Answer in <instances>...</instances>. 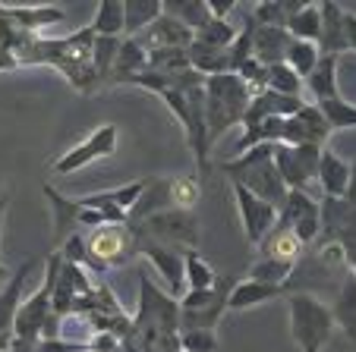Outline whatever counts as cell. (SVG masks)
<instances>
[{"label": "cell", "mask_w": 356, "mask_h": 352, "mask_svg": "<svg viewBox=\"0 0 356 352\" xmlns=\"http://www.w3.org/2000/svg\"><path fill=\"white\" fill-rule=\"evenodd\" d=\"M221 170L227 173L234 186H243L246 192H252L256 199L268 201L281 211L284 199H287V186L281 183L275 170V160H271V145H256L249 151L236 154L234 160H224Z\"/></svg>", "instance_id": "cell-1"}, {"label": "cell", "mask_w": 356, "mask_h": 352, "mask_svg": "<svg viewBox=\"0 0 356 352\" xmlns=\"http://www.w3.org/2000/svg\"><path fill=\"white\" fill-rule=\"evenodd\" d=\"M202 92H205V129H209V145H211L221 133L243 123V113H246L252 92L234 73L209 76Z\"/></svg>", "instance_id": "cell-2"}, {"label": "cell", "mask_w": 356, "mask_h": 352, "mask_svg": "<svg viewBox=\"0 0 356 352\" xmlns=\"http://www.w3.org/2000/svg\"><path fill=\"white\" fill-rule=\"evenodd\" d=\"M290 308V337L300 346V352H322L334 333L331 305L316 299L312 292H293L287 296Z\"/></svg>", "instance_id": "cell-3"}, {"label": "cell", "mask_w": 356, "mask_h": 352, "mask_svg": "<svg viewBox=\"0 0 356 352\" xmlns=\"http://www.w3.org/2000/svg\"><path fill=\"white\" fill-rule=\"evenodd\" d=\"M86 240V255L92 271H108V267H120L127 261H133L139 255L136 249V233L127 224H104L95 226Z\"/></svg>", "instance_id": "cell-4"}, {"label": "cell", "mask_w": 356, "mask_h": 352, "mask_svg": "<svg viewBox=\"0 0 356 352\" xmlns=\"http://www.w3.org/2000/svg\"><path fill=\"white\" fill-rule=\"evenodd\" d=\"M234 277H218L211 290H189L180 305V330H215L218 321L227 312V296Z\"/></svg>", "instance_id": "cell-5"}, {"label": "cell", "mask_w": 356, "mask_h": 352, "mask_svg": "<svg viewBox=\"0 0 356 352\" xmlns=\"http://www.w3.org/2000/svg\"><path fill=\"white\" fill-rule=\"evenodd\" d=\"M129 230L139 236V240H152L161 242V246H186L195 249L199 246V220H195L193 211H177V208H168V211H158L152 217H145L142 224L129 226Z\"/></svg>", "instance_id": "cell-6"}, {"label": "cell", "mask_w": 356, "mask_h": 352, "mask_svg": "<svg viewBox=\"0 0 356 352\" xmlns=\"http://www.w3.org/2000/svg\"><path fill=\"white\" fill-rule=\"evenodd\" d=\"M60 255H51L47 258V274L41 280V286L22 299V305L16 308V318H13V337L16 340H41V330H44L47 318H51V292H54L57 283V274H60Z\"/></svg>", "instance_id": "cell-7"}, {"label": "cell", "mask_w": 356, "mask_h": 352, "mask_svg": "<svg viewBox=\"0 0 356 352\" xmlns=\"http://www.w3.org/2000/svg\"><path fill=\"white\" fill-rule=\"evenodd\" d=\"M114 151H117V126L108 123V126H98L92 135H86V139H82L79 145L70 148L67 154H60L51 170H54L57 176H70V173L95 164L98 158H111Z\"/></svg>", "instance_id": "cell-8"}, {"label": "cell", "mask_w": 356, "mask_h": 352, "mask_svg": "<svg viewBox=\"0 0 356 352\" xmlns=\"http://www.w3.org/2000/svg\"><path fill=\"white\" fill-rule=\"evenodd\" d=\"M277 220L296 233V240L302 246H312L318 240V233H322V208L309 192H300V189L287 192L281 211H277Z\"/></svg>", "instance_id": "cell-9"}, {"label": "cell", "mask_w": 356, "mask_h": 352, "mask_svg": "<svg viewBox=\"0 0 356 352\" xmlns=\"http://www.w3.org/2000/svg\"><path fill=\"white\" fill-rule=\"evenodd\" d=\"M234 195H236V211H240L246 242L249 246H259V242L265 240V233L275 226L277 208L268 205V201H262V199H256V195L246 192L243 186H234Z\"/></svg>", "instance_id": "cell-10"}, {"label": "cell", "mask_w": 356, "mask_h": 352, "mask_svg": "<svg viewBox=\"0 0 356 352\" xmlns=\"http://www.w3.org/2000/svg\"><path fill=\"white\" fill-rule=\"evenodd\" d=\"M133 41L145 53H152V51H164V47H189L193 32H189L186 26H180L177 19H170L168 13H161L155 22H152V26L145 28V32L136 35Z\"/></svg>", "instance_id": "cell-11"}, {"label": "cell", "mask_w": 356, "mask_h": 352, "mask_svg": "<svg viewBox=\"0 0 356 352\" xmlns=\"http://www.w3.org/2000/svg\"><path fill=\"white\" fill-rule=\"evenodd\" d=\"M136 249H139V255H145V258L158 267V274L168 280L170 290L174 292L180 290L183 286V252H177V249H170V246H161V242L139 240V236H136Z\"/></svg>", "instance_id": "cell-12"}, {"label": "cell", "mask_w": 356, "mask_h": 352, "mask_svg": "<svg viewBox=\"0 0 356 352\" xmlns=\"http://www.w3.org/2000/svg\"><path fill=\"white\" fill-rule=\"evenodd\" d=\"M259 252H262V258H277V261H290V265H300V258H302V252H306V246L296 240V233L290 230L287 224L275 220V226H271V230L265 233V240L259 242Z\"/></svg>", "instance_id": "cell-13"}, {"label": "cell", "mask_w": 356, "mask_h": 352, "mask_svg": "<svg viewBox=\"0 0 356 352\" xmlns=\"http://www.w3.org/2000/svg\"><path fill=\"white\" fill-rule=\"evenodd\" d=\"M287 44H290V35L284 28H275V26L252 28V60L262 63L265 69L275 67V63H284Z\"/></svg>", "instance_id": "cell-14"}, {"label": "cell", "mask_w": 356, "mask_h": 352, "mask_svg": "<svg viewBox=\"0 0 356 352\" xmlns=\"http://www.w3.org/2000/svg\"><path fill=\"white\" fill-rule=\"evenodd\" d=\"M322 13V28H318V53L322 57H341V51H347L343 44V10L337 3H318Z\"/></svg>", "instance_id": "cell-15"}, {"label": "cell", "mask_w": 356, "mask_h": 352, "mask_svg": "<svg viewBox=\"0 0 356 352\" xmlns=\"http://www.w3.org/2000/svg\"><path fill=\"white\" fill-rule=\"evenodd\" d=\"M287 286H268V283H259V280H236L230 286V296H227V308L230 312H246V308H256L262 302L275 299V296H284Z\"/></svg>", "instance_id": "cell-16"}, {"label": "cell", "mask_w": 356, "mask_h": 352, "mask_svg": "<svg viewBox=\"0 0 356 352\" xmlns=\"http://www.w3.org/2000/svg\"><path fill=\"white\" fill-rule=\"evenodd\" d=\"M3 7V3H0ZM3 16L13 22L16 28L29 35H41L47 26L63 22V10L60 7H3Z\"/></svg>", "instance_id": "cell-17"}, {"label": "cell", "mask_w": 356, "mask_h": 352, "mask_svg": "<svg viewBox=\"0 0 356 352\" xmlns=\"http://www.w3.org/2000/svg\"><path fill=\"white\" fill-rule=\"evenodd\" d=\"M318 183H322L325 195L328 199H343L347 192V183H350V164L341 160L334 151H325L322 148V158H318Z\"/></svg>", "instance_id": "cell-18"}, {"label": "cell", "mask_w": 356, "mask_h": 352, "mask_svg": "<svg viewBox=\"0 0 356 352\" xmlns=\"http://www.w3.org/2000/svg\"><path fill=\"white\" fill-rule=\"evenodd\" d=\"M331 318L356 343V277L353 274H343L341 286H337V299L331 305Z\"/></svg>", "instance_id": "cell-19"}, {"label": "cell", "mask_w": 356, "mask_h": 352, "mask_svg": "<svg viewBox=\"0 0 356 352\" xmlns=\"http://www.w3.org/2000/svg\"><path fill=\"white\" fill-rule=\"evenodd\" d=\"M29 274H32V261H26L7 280V286L0 290V333H13V318H16V308L22 305V286H26Z\"/></svg>", "instance_id": "cell-20"}, {"label": "cell", "mask_w": 356, "mask_h": 352, "mask_svg": "<svg viewBox=\"0 0 356 352\" xmlns=\"http://www.w3.org/2000/svg\"><path fill=\"white\" fill-rule=\"evenodd\" d=\"M161 0H127L123 3V38H136L161 16Z\"/></svg>", "instance_id": "cell-21"}, {"label": "cell", "mask_w": 356, "mask_h": 352, "mask_svg": "<svg viewBox=\"0 0 356 352\" xmlns=\"http://www.w3.org/2000/svg\"><path fill=\"white\" fill-rule=\"evenodd\" d=\"M186 57H189V69H195L205 79L227 73V51H221V47H209L193 38L186 47Z\"/></svg>", "instance_id": "cell-22"}, {"label": "cell", "mask_w": 356, "mask_h": 352, "mask_svg": "<svg viewBox=\"0 0 356 352\" xmlns=\"http://www.w3.org/2000/svg\"><path fill=\"white\" fill-rule=\"evenodd\" d=\"M145 67H148V53L142 51L133 38H123L120 51H117L114 69H111V82H129L133 76H139Z\"/></svg>", "instance_id": "cell-23"}, {"label": "cell", "mask_w": 356, "mask_h": 352, "mask_svg": "<svg viewBox=\"0 0 356 352\" xmlns=\"http://www.w3.org/2000/svg\"><path fill=\"white\" fill-rule=\"evenodd\" d=\"M271 160H275V170H277V176H281V183L287 186V192H293V189L306 192L309 176L302 173V167H300V160H296L293 148H290V145H271Z\"/></svg>", "instance_id": "cell-24"}, {"label": "cell", "mask_w": 356, "mask_h": 352, "mask_svg": "<svg viewBox=\"0 0 356 352\" xmlns=\"http://www.w3.org/2000/svg\"><path fill=\"white\" fill-rule=\"evenodd\" d=\"M161 10L170 16V19L180 22V26H186L193 35L211 19L205 0H161Z\"/></svg>", "instance_id": "cell-25"}, {"label": "cell", "mask_w": 356, "mask_h": 352, "mask_svg": "<svg viewBox=\"0 0 356 352\" xmlns=\"http://www.w3.org/2000/svg\"><path fill=\"white\" fill-rule=\"evenodd\" d=\"M334 73H337V57H318L316 69L306 76V85H309V92L316 94V104H318V101L341 98V94H337Z\"/></svg>", "instance_id": "cell-26"}, {"label": "cell", "mask_w": 356, "mask_h": 352, "mask_svg": "<svg viewBox=\"0 0 356 352\" xmlns=\"http://www.w3.org/2000/svg\"><path fill=\"white\" fill-rule=\"evenodd\" d=\"M44 199L51 201V214H54V236L57 240H67L70 230L76 226V214H79V205L73 199H63L54 186H44Z\"/></svg>", "instance_id": "cell-27"}, {"label": "cell", "mask_w": 356, "mask_h": 352, "mask_svg": "<svg viewBox=\"0 0 356 352\" xmlns=\"http://www.w3.org/2000/svg\"><path fill=\"white\" fill-rule=\"evenodd\" d=\"M318 28H322V13H318V3H306L300 13L287 19L284 32H287L293 41H309V44H316V41H318Z\"/></svg>", "instance_id": "cell-28"}, {"label": "cell", "mask_w": 356, "mask_h": 352, "mask_svg": "<svg viewBox=\"0 0 356 352\" xmlns=\"http://www.w3.org/2000/svg\"><path fill=\"white\" fill-rule=\"evenodd\" d=\"M88 28L95 32V38H123V3L120 0L98 3V13H95Z\"/></svg>", "instance_id": "cell-29"}, {"label": "cell", "mask_w": 356, "mask_h": 352, "mask_svg": "<svg viewBox=\"0 0 356 352\" xmlns=\"http://www.w3.org/2000/svg\"><path fill=\"white\" fill-rule=\"evenodd\" d=\"M183 283L189 290H211L218 283V274L211 271V265L202 258L195 249H186L183 252Z\"/></svg>", "instance_id": "cell-30"}, {"label": "cell", "mask_w": 356, "mask_h": 352, "mask_svg": "<svg viewBox=\"0 0 356 352\" xmlns=\"http://www.w3.org/2000/svg\"><path fill=\"white\" fill-rule=\"evenodd\" d=\"M120 41L123 38H95V44H92V69H95V79H98V88L104 85V82H111V69H114Z\"/></svg>", "instance_id": "cell-31"}, {"label": "cell", "mask_w": 356, "mask_h": 352, "mask_svg": "<svg viewBox=\"0 0 356 352\" xmlns=\"http://www.w3.org/2000/svg\"><path fill=\"white\" fill-rule=\"evenodd\" d=\"M168 199H170V208H177V211H193L202 199V183L195 176L168 180Z\"/></svg>", "instance_id": "cell-32"}, {"label": "cell", "mask_w": 356, "mask_h": 352, "mask_svg": "<svg viewBox=\"0 0 356 352\" xmlns=\"http://www.w3.org/2000/svg\"><path fill=\"white\" fill-rule=\"evenodd\" d=\"M318 47L316 44H309V41H293L290 38V44H287V53H284V63H287L290 69H293L300 79H306V76L316 69V63H318Z\"/></svg>", "instance_id": "cell-33"}, {"label": "cell", "mask_w": 356, "mask_h": 352, "mask_svg": "<svg viewBox=\"0 0 356 352\" xmlns=\"http://www.w3.org/2000/svg\"><path fill=\"white\" fill-rule=\"evenodd\" d=\"M293 271H296V265H290V261L259 258L256 265L249 267V280H259V283H268V286H287Z\"/></svg>", "instance_id": "cell-34"}, {"label": "cell", "mask_w": 356, "mask_h": 352, "mask_svg": "<svg viewBox=\"0 0 356 352\" xmlns=\"http://www.w3.org/2000/svg\"><path fill=\"white\" fill-rule=\"evenodd\" d=\"M152 73H161V76H177L183 69H189V57H186V47H164V51H152L148 53V67Z\"/></svg>", "instance_id": "cell-35"}, {"label": "cell", "mask_w": 356, "mask_h": 352, "mask_svg": "<svg viewBox=\"0 0 356 352\" xmlns=\"http://www.w3.org/2000/svg\"><path fill=\"white\" fill-rule=\"evenodd\" d=\"M265 88L277 94H287V98H300L302 92V79L287 67V63H275V67L265 69Z\"/></svg>", "instance_id": "cell-36"}, {"label": "cell", "mask_w": 356, "mask_h": 352, "mask_svg": "<svg viewBox=\"0 0 356 352\" xmlns=\"http://www.w3.org/2000/svg\"><path fill=\"white\" fill-rule=\"evenodd\" d=\"M318 113L325 117L328 129H356V104H347L343 98L318 101Z\"/></svg>", "instance_id": "cell-37"}, {"label": "cell", "mask_w": 356, "mask_h": 352, "mask_svg": "<svg viewBox=\"0 0 356 352\" xmlns=\"http://www.w3.org/2000/svg\"><path fill=\"white\" fill-rule=\"evenodd\" d=\"M193 38L202 41V44H209V47H221V51H227V47L234 44V38H236V28L230 26L227 19H209L199 32L193 35Z\"/></svg>", "instance_id": "cell-38"}, {"label": "cell", "mask_w": 356, "mask_h": 352, "mask_svg": "<svg viewBox=\"0 0 356 352\" xmlns=\"http://www.w3.org/2000/svg\"><path fill=\"white\" fill-rule=\"evenodd\" d=\"M293 117L302 123V129L309 133L312 145H318V148H322L325 142H328L331 129H328V123H325V117H322V113H318V107H316V104H302L300 110L293 113Z\"/></svg>", "instance_id": "cell-39"}, {"label": "cell", "mask_w": 356, "mask_h": 352, "mask_svg": "<svg viewBox=\"0 0 356 352\" xmlns=\"http://www.w3.org/2000/svg\"><path fill=\"white\" fill-rule=\"evenodd\" d=\"M180 352H218L215 330H180Z\"/></svg>", "instance_id": "cell-40"}, {"label": "cell", "mask_w": 356, "mask_h": 352, "mask_svg": "<svg viewBox=\"0 0 356 352\" xmlns=\"http://www.w3.org/2000/svg\"><path fill=\"white\" fill-rule=\"evenodd\" d=\"M252 22L256 26H275V28H284L287 26V16L281 10V0H262L252 13Z\"/></svg>", "instance_id": "cell-41"}, {"label": "cell", "mask_w": 356, "mask_h": 352, "mask_svg": "<svg viewBox=\"0 0 356 352\" xmlns=\"http://www.w3.org/2000/svg\"><path fill=\"white\" fill-rule=\"evenodd\" d=\"M293 154H296V160H300L302 173H306L309 180H316V176H318V158H322V148H318V145H296Z\"/></svg>", "instance_id": "cell-42"}, {"label": "cell", "mask_w": 356, "mask_h": 352, "mask_svg": "<svg viewBox=\"0 0 356 352\" xmlns=\"http://www.w3.org/2000/svg\"><path fill=\"white\" fill-rule=\"evenodd\" d=\"M86 349H92V352H120L123 340L114 337V333H108V330H95L92 337H88Z\"/></svg>", "instance_id": "cell-43"}, {"label": "cell", "mask_w": 356, "mask_h": 352, "mask_svg": "<svg viewBox=\"0 0 356 352\" xmlns=\"http://www.w3.org/2000/svg\"><path fill=\"white\" fill-rule=\"evenodd\" d=\"M343 44L347 51H356V13L343 10Z\"/></svg>", "instance_id": "cell-44"}, {"label": "cell", "mask_w": 356, "mask_h": 352, "mask_svg": "<svg viewBox=\"0 0 356 352\" xmlns=\"http://www.w3.org/2000/svg\"><path fill=\"white\" fill-rule=\"evenodd\" d=\"M341 252H343V265H347V267H350V274L356 277V240L341 242Z\"/></svg>", "instance_id": "cell-45"}, {"label": "cell", "mask_w": 356, "mask_h": 352, "mask_svg": "<svg viewBox=\"0 0 356 352\" xmlns=\"http://www.w3.org/2000/svg\"><path fill=\"white\" fill-rule=\"evenodd\" d=\"M343 201L356 205V160L350 164V183H347V192H343Z\"/></svg>", "instance_id": "cell-46"}, {"label": "cell", "mask_w": 356, "mask_h": 352, "mask_svg": "<svg viewBox=\"0 0 356 352\" xmlns=\"http://www.w3.org/2000/svg\"><path fill=\"white\" fill-rule=\"evenodd\" d=\"M7 195H0V233H3V217H7Z\"/></svg>", "instance_id": "cell-47"}, {"label": "cell", "mask_w": 356, "mask_h": 352, "mask_svg": "<svg viewBox=\"0 0 356 352\" xmlns=\"http://www.w3.org/2000/svg\"><path fill=\"white\" fill-rule=\"evenodd\" d=\"M10 343H13V333H0V352H7Z\"/></svg>", "instance_id": "cell-48"}, {"label": "cell", "mask_w": 356, "mask_h": 352, "mask_svg": "<svg viewBox=\"0 0 356 352\" xmlns=\"http://www.w3.org/2000/svg\"><path fill=\"white\" fill-rule=\"evenodd\" d=\"M10 277H13V274H10L7 267L0 265V290H3V286H7V280H10Z\"/></svg>", "instance_id": "cell-49"}, {"label": "cell", "mask_w": 356, "mask_h": 352, "mask_svg": "<svg viewBox=\"0 0 356 352\" xmlns=\"http://www.w3.org/2000/svg\"><path fill=\"white\" fill-rule=\"evenodd\" d=\"M73 352H92V349H86V346H76V349Z\"/></svg>", "instance_id": "cell-50"}]
</instances>
